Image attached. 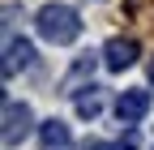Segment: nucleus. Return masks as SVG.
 I'll use <instances>...</instances> for the list:
<instances>
[{
    "instance_id": "obj_1",
    "label": "nucleus",
    "mask_w": 154,
    "mask_h": 150,
    "mask_svg": "<svg viewBox=\"0 0 154 150\" xmlns=\"http://www.w3.org/2000/svg\"><path fill=\"white\" fill-rule=\"evenodd\" d=\"M34 26H38V34H43L47 43L64 47V43H73L77 34H82V17H77V9H69V5H43Z\"/></svg>"
},
{
    "instance_id": "obj_2",
    "label": "nucleus",
    "mask_w": 154,
    "mask_h": 150,
    "mask_svg": "<svg viewBox=\"0 0 154 150\" xmlns=\"http://www.w3.org/2000/svg\"><path fill=\"white\" fill-rule=\"evenodd\" d=\"M30 133H34V111H30V103H22V99H5V129H0L5 146L26 142Z\"/></svg>"
},
{
    "instance_id": "obj_3",
    "label": "nucleus",
    "mask_w": 154,
    "mask_h": 150,
    "mask_svg": "<svg viewBox=\"0 0 154 150\" xmlns=\"http://www.w3.org/2000/svg\"><path fill=\"white\" fill-rule=\"evenodd\" d=\"M150 111V90H124L116 99V120L120 124H141Z\"/></svg>"
},
{
    "instance_id": "obj_4",
    "label": "nucleus",
    "mask_w": 154,
    "mask_h": 150,
    "mask_svg": "<svg viewBox=\"0 0 154 150\" xmlns=\"http://www.w3.org/2000/svg\"><path fill=\"white\" fill-rule=\"evenodd\" d=\"M133 60H137V43H133V39H111V43L103 47V64H107L111 73H124Z\"/></svg>"
},
{
    "instance_id": "obj_5",
    "label": "nucleus",
    "mask_w": 154,
    "mask_h": 150,
    "mask_svg": "<svg viewBox=\"0 0 154 150\" xmlns=\"http://www.w3.org/2000/svg\"><path fill=\"white\" fill-rule=\"evenodd\" d=\"M38 150H73V133L64 120H43L38 124Z\"/></svg>"
},
{
    "instance_id": "obj_6",
    "label": "nucleus",
    "mask_w": 154,
    "mask_h": 150,
    "mask_svg": "<svg viewBox=\"0 0 154 150\" xmlns=\"http://www.w3.org/2000/svg\"><path fill=\"white\" fill-rule=\"evenodd\" d=\"M34 64V43L30 39H9L5 43V77H13L17 69H30Z\"/></svg>"
},
{
    "instance_id": "obj_7",
    "label": "nucleus",
    "mask_w": 154,
    "mask_h": 150,
    "mask_svg": "<svg viewBox=\"0 0 154 150\" xmlns=\"http://www.w3.org/2000/svg\"><path fill=\"white\" fill-rule=\"evenodd\" d=\"M73 103H77V116H82V120H94V116L103 111V95H99V86H82V90L73 95Z\"/></svg>"
},
{
    "instance_id": "obj_8",
    "label": "nucleus",
    "mask_w": 154,
    "mask_h": 150,
    "mask_svg": "<svg viewBox=\"0 0 154 150\" xmlns=\"http://www.w3.org/2000/svg\"><path fill=\"white\" fill-rule=\"evenodd\" d=\"M90 73H94V56H82V60L69 69V77L60 82V95H77V90H82L77 82H82V77H90Z\"/></svg>"
},
{
    "instance_id": "obj_9",
    "label": "nucleus",
    "mask_w": 154,
    "mask_h": 150,
    "mask_svg": "<svg viewBox=\"0 0 154 150\" xmlns=\"http://www.w3.org/2000/svg\"><path fill=\"white\" fill-rule=\"evenodd\" d=\"M137 124H128V133L120 137V142H86V150H137Z\"/></svg>"
},
{
    "instance_id": "obj_10",
    "label": "nucleus",
    "mask_w": 154,
    "mask_h": 150,
    "mask_svg": "<svg viewBox=\"0 0 154 150\" xmlns=\"http://www.w3.org/2000/svg\"><path fill=\"white\" fill-rule=\"evenodd\" d=\"M150 86H154V64H150Z\"/></svg>"
}]
</instances>
